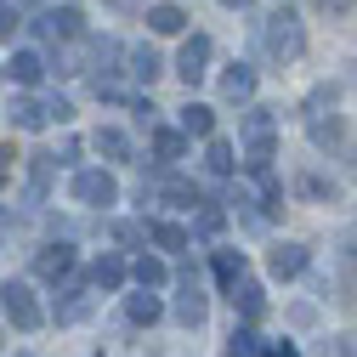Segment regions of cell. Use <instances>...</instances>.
<instances>
[{
    "instance_id": "7",
    "label": "cell",
    "mask_w": 357,
    "mask_h": 357,
    "mask_svg": "<svg viewBox=\"0 0 357 357\" xmlns=\"http://www.w3.org/2000/svg\"><path fill=\"white\" fill-rule=\"evenodd\" d=\"M74 273V244H46L34 255V278H46V284H63Z\"/></svg>"
},
{
    "instance_id": "13",
    "label": "cell",
    "mask_w": 357,
    "mask_h": 357,
    "mask_svg": "<svg viewBox=\"0 0 357 357\" xmlns=\"http://www.w3.org/2000/svg\"><path fill=\"white\" fill-rule=\"evenodd\" d=\"M188 153V137L182 130H170V125H153V159H159V170H170L176 159Z\"/></svg>"
},
{
    "instance_id": "10",
    "label": "cell",
    "mask_w": 357,
    "mask_h": 357,
    "mask_svg": "<svg viewBox=\"0 0 357 357\" xmlns=\"http://www.w3.org/2000/svg\"><path fill=\"white\" fill-rule=\"evenodd\" d=\"M221 97H227V102H250L255 97V68L250 63H227V74H221Z\"/></svg>"
},
{
    "instance_id": "6",
    "label": "cell",
    "mask_w": 357,
    "mask_h": 357,
    "mask_svg": "<svg viewBox=\"0 0 357 357\" xmlns=\"http://www.w3.org/2000/svg\"><path fill=\"white\" fill-rule=\"evenodd\" d=\"M91 306H97L91 284H63V295H57V306H52V318H57V324H85V318H91Z\"/></svg>"
},
{
    "instance_id": "17",
    "label": "cell",
    "mask_w": 357,
    "mask_h": 357,
    "mask_svg": "<svg viewBox=\"0 0 357 357\" xmlns=\"http://www.w3.org/2000/svg\"><path fill=\"white\" fill-rule=\"evenodd\" d=\"M125 273H130V266H125L119 255H97V261H91V289H119Z\"/></svg>"
},
{
    "instance_id": "19",
    "label": "cell",
    "mask_w": 357,
    "mask_h": 357,
    "mask_svg": "<svg viewBox=\"0 0 357 357\" xmlns=\"http://www.w3.org/2000/svg\"><path fill=\"white\" fill-rule=\"evenodd\" d=\"M148 29H153V34H182V29H188V12L170 6V0H165V6H148Z\"/></svg>"
},
{
    "instance_id": "23",
    "label": "cell",
    "mask_w": 357,
    "mask_h": 357,
    "mask_svg": "<svg viewBox=\"0 0 357 357\" xmlns=\"http://www.w3.org/2000/svg\"><path fill=\"white\" fill-rule=\"evenodd\" d=\"M250 142H273V108H244V148Z\"/></svg>"
},
{
    "instance_id": "12",
    "label": "cell",
    "mask_w": 357,
    "mask_h": 357,
    "mask_svg": "<svg viewBox=\"0 0 357 357\" xmlns=\"http://www.w3.org/2000/svg\"><path fill=\"white\" fill-rule=\"evenodd\" d=\"M6 114H12L17 130H46V125H52V119H46V97H12Z\"/></svg>"
},
{
    "instance_id": "16",
    "label": "cell",
    "mask_w": 357,
    "mask_h": 357,
    "mask_svg": "<svg viewBox=\"0 0 357 357\" xmlns=\"http://www.w3.org/2000/svg\"><path fill=\"white\" fill-rule=\"evenodd\" d=\"M125 318L137 324V329H153V324L165 318V306H159V295H148V289H142V295H130V301H125Z\"/></svg>"
},
{
    "instance_id": "3",
    "label": "cell",
    "mask_w": 357,
    "mask_h": 357,
    "mask_svg": "<svg viewBox=\"0 0 357 357\" xmlns=\"http://www.w3.org/2000/svg\"><path fill=\"white\" fill-rule=\"evenodd\" d=\"M119 199V182L108 170H74V204H91V210H108Z\"/></svg>"
},
{
    "instance_id": "22",
    "label": "cell",
    "mask_w": 357,
    "mask_h": 357,
    "mask_svg": "<svg viewBox=\"0 0 357 357\" xmlns=\"http://www.w3.org/2000/svg\"><path fill=\"white\" fill-rule=\"evenodd\" d=\"M91 148H97L102 159H130V137H125V130H114V125H102V130H97Z\"/></svg>"
},
{
    "instance_id": "2",
    "label": "cell",
    "mask_w": 357,
    "mask_h": 357,
    "mask_svg": "<svg viewBox=\"0 0 357 357\" xmlns=\"http://www.w3.org/2000/svg\"><path fill=\"white\" fill-rule=\"evenodd\" d=\"M0 312H6L12 329H23V335H34L40 324H46V312H40V301H34L29 284H0Z\"/></svg>"
},
{
    "instance_id": "18",
    "label": "cell",
    "mask_w": 357,
    "mask_h": 357,
    "mask_svg": "<svg viewBox=\"0 0 357 357\" xmlns=\"http://www.w3.org/2000/svg\"><path fill=\"white\" fill-rule=\"evenodd\" d=\"M40 74H46V57H40V52H12V63H6V79H17V85H34Z\"/></svg>"
},
{
    "instance_id": "21",
    "label": "cell",
    "mask_w": 357,
    "mask_h": 357,
    "mask_svg": "<svg viewBox=\"0 0 357 357\" xmlns=\"http://www.w3.org/2000/svg\"><path fill=\"white\" fill-rule=\"evenodd\" d=\"M204 165H210V176H233V170H238V148H233V142H221V137H210Z\"/></svg>"
},
{
    "instance_id": "15",
    "label": "cell",
    "mask_w": 357,
    "mask_h": 357,
    "mask_svg": "<svg viewBox=\"0 0 357 357\" xmlns=\"http://www.w3.org/2000/svg\"><path fill=\"white\" fill-rule=\"evenodd\" d=\"M233 306L244 312V324H255L261 312H266V289H261L255 278H238V284H233Z\"/></svg>"
},
{
    "instance_id": "38",
    "label": "cell",
    "mask_w": 357,
    "mask_h": 357,
    "mask_svg": "<svg viewBox=\"0 0 357 357\" xmlns=\"http://www.w3.org/2000/svg\"><path fill=\"white\" fill-rule=\"evenodd\" d=\"M12 6H17V0H12Z\"/></svg>"
},
{
    "instance_id": "32",
    "label": "cell",
    "mask_w": 357,
    "mask_h": 357,
    "mask_svg": "<svg viewBox=\"0 0 357 357\" xmlns=\"http://www.w3.org/2000/svg\"><path fill=\"white\" fill-rule=\"evenodd\" d=\"M130 114H137L142 125H153V114H159V108H153V97H137V102H130Z\"/></svg>"
},
{
    "instance_id": "1",
    "label": "cell",
    "mask_w": 357,
    "mask_h": 357,
    "mask_svg": "<svg viewBox=\"0 0 357 357\" xmlns=\"http://www.w3.org/2000/svg\"><path fill=\"white\" fill-rule=\"evenodd\" d=\"M261 46H266V57H273V63H295V57L306 52V29H301V17H295L289 6H278L273 17L261 23Z\"/></svg>"
},
{
    "instance_id": "28",
    "label": "cell",
    "mask_w": 357,
    "mask_h": 357,
    "mask_svg": "<svg viewBox=\"0 0 357 357\" xmlns=\"http://www.w3.org/2000/svg\"><path fill=\"white\" fill-rule=\"evenodd\" d=\"M46 119H57V125H68V119H74V108H68V97H46Z\"/></svg>"
},
{
    "instance_id": "26",
    "label": "cell",
    "mask_w": 357,
    "mask_h": 357,
    "mask_svg": "<svg viewBox=\"0 0 357 357\" xmlns=\"http://www.w3.org/2000/svg\"><path fill=\"white\" fill-rule=\"evenodd\" d=\"M114 238L137 250V244H148V227H142V221H114Z\"/></svg>"
},
{
    "instance_id": "25",
    "label": "cell",
    "mask_w": 357,
    "mask_h": 357,
    "mask_svg": "<svg viewBox=\"0 0 357 357\" xmlns=\"http://www.w3.org/2000/svg\"><path fill=\"white\" fill-rule=\"evenodd\" d=\"M215 278L233 289V284L244 278V255H238V250H215Z\"/></svg>"
},
{
    "instance_id": "20",
    "label": "cell",
    "mask_w": 357,
    "mask_h": 357,
    "mask_svg": "<svg viewBox=\"0 0 357 357\" xmlns=\"http://www.w3.org/2000/svg\"><path fill=\"white\" fill-rule=\"evenodd\" d=\"M182 137H215V108L188 102V108H182Z\"/></svg>"
},
{
    "instance_id": "33",
    "label": "cell",
    "mask_w": 357,
    "mask_h": 357,
    "mask_svg": "<svg viewBox=\"0 0 357 357\" xmlns=\"http://www.w3.org/2000/svg\"><path fill=\"white\" fill-rule=\"evenodd\" d=\"M357 0H318V12H329V17H340V12H351Z\"/></svg>"
},
{
    "instance_id": "37",
    "label": "cell",
    "mask_w": 357,
    "mask_h": 357,
    "mask_svg": "<svg viewBox=\"0 0 357 357\" xmlns=\"http://www.w3.org/2000/svg\"><path fill=\"white\" fill-rule=\"evenodd\" d=\"M17 357H34V351H17Z\"/></svg>"
},
{
    "instance_id": "5",
    "label": "cell",
    "mask_w": 357,
    "mask_h": 357,
    "mask_svg": "<svg viewBox=\"0 0 357 357\" xmlns=\"http://www.w3.org/2000/svg\"><path fill=\"white\" fill-rule=\"evenodd\" d=\"M34 29H40V40H79L85 17H79V6H52V12L34 17Z\"/></svg>"
},
{
    "instance_id": "34",
    "label": "cell",
    "mask_w": 357,
    "mask_h": 357,
    "mask_svg": "<svg viewBox=\"0 0 357 357\" xmlns=\"http://www.w3.org/2000/svg\"><path fill=\"white\" fill-rule=\"evenodd\" d=\"M12 159H17L12 148H0V188H6V182H12Z\"/></svg>"
},
{
    "instance_id": "24",
    "label": "cell",
    "mask_w": 357,
    "mask_h": 357,
    "mask_svg": "<svg viewBox=\"0 0 357 357\" xmlns=\"http://www.w3.org/2000/svg\"><path fill=\"white\" fill-rule=\"evenodd\" d=\"M148 238H153L159 250H170V255H182V250H188V233L176 227V221H153V227H148Z\"/></svg>"
},
{
    "instance_id": "14",
    "label": "cell",
    "mask_w": 357,
    "mask_h": 357,
    "mask_svg": "<svg viewBox=\"0 0 357 357\" xmlns=\"http://www.w3.org/2000/svg\"><path fill=\"white\" fill-rule=\"evenodd\" d=\"M130 278H137V284L153 295V289H165V284H170V266H165L159 255H148V250H142L137 261H130Z\"/></svg>"
},
{
    "instance_id": "35",
    "label": "cell",
    "mask_w": 357,
    "mask_h": 357,
    "mask_svg": "<svg viewBox=\"0 0 357 357\" xmlns=\"http://www.w3.org/2000/svg\"><path fill=\"white\" fill-rule=\"evenodd\" d=\"M273 357H301V351H295V346L284 340V346H273Z\"/></svg>"
},
{
    "instance_id": "36",
    "label": "cell",
    "mask_w": 357,
    "mask_h": 357,
    "mask_svg": "<svg viewBox=\"0 0 357 357\" xmlns=\"http://www.w3.org/2000/svg\"><path fill=\"white\" fill-rule=\"evenodd\" d=\"M221 6H233V12H244V6H255V0H221Z\"/></svg>"
},
{
    "instance_id": "9",
    "label": "cell",
    "mask_w": 357,
    "mask_h": 357,
    "mask_svg": "<svg viewBox=\"0 0 357 357\" xmlns=\"http://www.w3.org/2000/svg\"><path fill=\"white\" fill-rule=\"evenodd\" d=\"M306 261H312V250H306V244H278L273 255H266L273 278H301V273H306Z\"/></svg>"
},
{
    "instance_id": "8",
    "label": "cell",
    "mask_w": 357,
    "mask_h": 357,
    "mask_svg": "<svg viewBox=\"0 0 357 357\" xmlns=\"http://www.w3.org/2000/svg\"><path fill=\"white\" fill-rule=\"evenodd\" d=\"M176 74H182L188 85H199V79L210 74V34H193L188 46H182V57H176Z\"/></svg>"
},
{
    "instance_id": "27",
    "label": "cell",
    "mask_w": 357,
    "mask_h": 357,
    "mask_svg": "<svg viewBox=\"0 0 357 357\" xmlns=\"http://www.w3.org/2000/svg\"><path fill=\"white\" fill-rule=\"evenodd\" d=\"M193 233H199V238H215V233H221V210H199Z\"/></svg>"
},
{
    "instance_id": "4",
    "label": "cell",
    "mask_w": 357,
    "mask_h": 357,
    "mask_svg": "<svg viewBox=\"0 0 357 357\" xmlns=\"http://www.w3.org/2000/svg\"><path fill=\"white\" fill-rule=\"evenodd\" d=\"M210 318V301H204V289H199V273L193 266H182V295H176V324L182 329H199Z\"/></svg>"
},
{
    "instance_id": "30",
    "label": "cell",
    "mask_w": 357,
    "mask_h": 357,
    "mask_svg": "<svg viewBox=\"0 0 357 357\" xmlns=\"http://www.w3.org/2000/svg\"><path fill=\"white\" fill-rule=\"evenodd\" d=\"M312 199H335V182H324V176H306V182H301Z\"/></svg>"
},
{
    "instance_id": "29",
    "label": "cell",
    "mask_w": 357,
    "mask_h": 357,
    "mask_svg": "<svg viewBox=\"0 0 357 357\" xmlns=\"http://www.w3.org/2000/svg\"><path fill=\"white\" fill-rule=\"evenodd\" d=\"M12 34H17V6L0 0V40H12Z\"/></svg>"
},
{
    "instance_id": "11",
    "label": "cell",
    "mask_w": 357,
    "mask_h": 357,
    "mask_svg": "<svg viewBox=\"0 0 357 357\" xmlns=\"http://www.w3.org/2000/svg\"><path fill=\"white\" fill-rule=\"evenodd\" d=\"M125 63H130L125 74H130V79H142V85H153V79L165 74V57H159L153 46H130V52H125Z\"/></svg>"
},
{
    "instance_id": "31",
    "label": "cell",
    "mask_w": 357,
    "mask_h": 357,
    "mask_svg": "<svg viewBox=\"0 0 357 357\" xmlns=\"http://www.w3.org/2000/svg\"><path fill=\"white\" fill-rule=\"evenodd\" d=\"M46 159H52V170H57V165H74V159H79V142H63V148L46 153Z\"/></svg>"
}]
</instances>
